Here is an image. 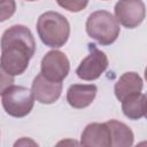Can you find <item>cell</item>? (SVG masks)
<instances>
[{"instance_id":"6da1fadb","label":"cell","mask_w":147,"mask_h":147,"mask_svg":"<svg viewBox=\"0 0 147 147\" xmlns=\"http://www.w3.org/2000/svg\"><path fill=\"white\" fill-rule=\"evenodd\" d=\"M34 51L36 41L30 29L21 24L10 26L1 37V71L13 77L22 75Z\"/></svg>"},{"instance_id":"7a4b0ae2","label":"cell","mask_w":147,"mask_h":147,"mask_svg":"<svg viewBox=\"0 0 147 147\" xmlns=\"http://www.w3.org/2000/svg\"><path fill=\"white\" fill-rule=\"evenodd\" d=\"M36 29L40 40L52 48L64 46L70 36V24L68 20L62 14L52 10L39 16Z\"/></svg>"},{"instance_id":"3957f363","label":"cell","mask_w":147,"mask_h":147,"mask_svg":"<svg viewBox=\"0 0 147 147\" xmlns=\"http://www.w3.org/2000/svg\"><path fill=\"white\" fill-rule=\"evenodd\" d=\"M87 34L102 46H108L116 41L121 28L115 16L107 10H96L90 14L86 21Z\"/></svg>"},{"instance_id":"277c9868","label":"cell","mask_w":147,"mask_h":147,"mask_svg":"<svg viewBox=\"0 0 147 147\" xmlns=\"http://www.w3.org/2000/svg\"><path fill=\"white\" fill-rule=\"evenodd\" d=\"M32 91L20 85H8L1 90V103L5 111L13 117L21 118L29 115L34 106Z\"/></svg>"},{"instance_id":"5b68a950","label":"cell","mask_w":147,"mask_h":147,"mask_svg":"<svg viewBox=\"0 0 147 147\" xmlns=\"http://www.w3.org/2000/svg\"><path fill=\"white\" fill-rule=\"evenodd\" d=\"M88 55L79 63L76 69L78 78L83 80H95L98 79L108 68V57L105 52L98 49L95 45H90Z\"/></svg>"},{"instance_id":"8992f818","label":"cell","mask_w":147,"mask_h":147,"mask_svg":"<svg viewBox=\"0 0 147 147\" xmlns=\"http://www.w3.org/2000/svg\"><path fill=\"white\" fill-rule=\"evenodd\" d=\"M114 11L118 23L127 29L140 25L146 16V7L141 0H118Z\"/></svg>"},{"instance_id":"52a82bcc","label":"cell","mask_w":147,"mask_h":147,"mask_svg":"<svg viewBox=\"0 0 147 147\" xmlns=\"http://www.w3.org/2000/svg\"><path fill=\"white\" fill-rule=\"evenodd\" d=\"M40 70V72L48 79L62 82L70 71V63L63 52L53 49L44 55Z\"/></svg>"},{"instance_id":"ba28073f","label":"cell","mask_w":147,"mask_h":147,"mask_svg":"<svg viewBox=\"0 0 147 147\" xmlns=\"http://www.w3.org/2000/svg\"><path fill=\"white\" fill-rule=\"evenodd\" d=\"M62 82H55L45 77L41 72L32 82L31 91L34 99L42 105H51L57 101L62 92Z\"/></svg>"},{"instance_id":"9c48e42d","label":"cell","mask_w":147,"mask_h":147,"mask_svg":"<svg viewBox=\"0 0 147 147\" xmlns=\"http://www.w3.org/2000/svg\"><path fill=\"white\" fill-rule=\"evenodd\" d=\"M80 145L88 147H110L111 133L107 123H91L80 136Z\"/></svg>"},{"instance_id":"30bf717a","label":"cell","mask_w":147,"mask_h":147,"mask_svg":"<svg viewBox=\"0 0 147 147\" xmlns=\"http://www.w3.org/2000/svg\"><path fill=\"white\" fill-rule=\"evenodd\" d=\"M98 87L94 84H74L67 91L68 103L76 109L88 107L95 99Z\"/></svg>"},{"instance_id":"8fae6325","label":"cell","mask_w":147,"mask_h":147,"mask_svg":"<svg viewBox=\"0 0 147 147\" xmlns=\"http://www.w3.org/2000/svg\"><path fill=\"white\" fill-rule=\"evenodd\" d=\"M142 86L144 84H142L141 77L137 72L130 71V72L123 74L119 77V79L116 82L114 86V92L117 100L122 102L125 98L136 93H140L142 90Z\"/></svg>"},{"instance_id":"7c38bea8","label":"cell","mask_w":147,"mask_h":147,"mask_svg":"<svg viewBox=\"0 0 147 147\" xmlns=\"http://www.w3.org/2000/svg\"><path fill=\"white\" fill-rule=\"evenodd\" d=\"M111 133V146L114 147H129L133 145L134 134L132 130L124 123L117 119L106 122Z\"/></svg>"},{"instance_id":"4fadbf2b","label":"cell","mask_w":147,"mask_h":147,"mask_svg":"<svg viewBox=\"0 0 147 147\" xmlns=\"http://www.w3.org/2000/svg\"><path fill=\"white\" fill-rule=\"evenodd\" d=\"M122 110L123 114L130 119H140L145 116L147 111V99L146 94L136 93L122 101Z\"/></svg>"},{"instance_id":"5bb4252c","label":"cell","mask_w":147,"mask_h":147,"mask_svg":"<svg viewBox=\"0 0 147 147\" xmlns=\"http://www.w3.org/2000/svg\"><path fill=\"white\" fill-rule=\"evenodd\" d=\"M60 7L63 9L71 11V13H78L86 8L88 5V0H55Z\"/></svg>"},{"instance_id":"9a60e30c","label":"cell","mask_w":147,"mask_h":147,"mask_svg":"<svg viewBox=\"0 0 147 147\" xmlns=\"http://www.w3.org/2000/svg\"><path fill=\"white\" fill-rule=\"evenodd\" d=\"M0 21L3 22L11 17L16 10L15 0H0Z\"/></svg>"},{"instance_id":"2e32d148","label":"cell","mask_w":147,"mask_h":147,"mask_svg":"<svg viewBox=\"0 0 147 147\" xmlns=\"http://www.w3.org/2000/svg\"><path fill=\"white\" fill-rule=\"evenodd\" d=\"M25 145H33V146H37V144H36L33 140L28 139V138H22L21 140H17V141L14 144L15 147H16V146H25Z\"/></svg>"},{"instance_id":"e0dca14e","label":"cell","mask_w":147,"mask_h":147,"mask_svg":"<svg viewBox=\"0 0 147 147\" xmlns=\"http://www.w3.org/2000/svg\"><path fill=\"white\" fill-rule=\"evenodd\" d=\"M145 79H146V82H147V67H146V69H145Z\"/></svg>"},{"instance_id":"ac0fdd59","label":"cell","mask_w":147,"mask_h":147,"mask_svg":"<svg viewBox=\"0 0 147 147\" xmlns=\"http://www.w3.org/2000/svg\"><path fill=\"white\" fill-rule=\"evenodd\" d=\"M146 99H147V94H146ZM145 117H146V119H147V111H146V114H145Z\"/></svg>"},{"instance_id":"d6986e66","label":"cell","mask_w":147,"mask_h":147,"mask_svg":"<svg viewBox=\"0 0 147 147\" xmlns=\"http://www.w3.org/2000/svg\"><path fill=\"white\" fill-rule=\"evenodd\" d=\"M26 1H37V0H26Z\"/></svg>"}]
</instances>
